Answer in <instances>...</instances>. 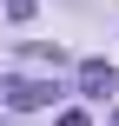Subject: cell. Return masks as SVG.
I'll use <instances>...</instances> for the list:
<instances>
[{
  "label": "cell",
  "mask_w": 119,
  "mask_h": 126,
  "mask_svg": "<svg viewBox=\"0 0 119 126\" xmlns=\"http://www.w3.org/2000/svg\"><path fill=\"white\" fill-rule=\"evenodd\" d=\"M0 93H7V106L33 113V106H53V93H60V86H53V80H26V73H13V80H7Z\"/></svg>",
  "instance_id": "obj_1"
},
{
  "label": "cell",
  "mask_w": 119,
  "mask_h": 126,
  "mask_svg": "<svg viewBox=\"0 0 119 126\" xmlns=\"http://www.w3.org/2000/svg\"><path fill=\"white\" fill-rule=\"evenodd\" d=\"M113 86H119V73L106 60H79V93H86V100H106Z\"/></svg>",
  "instance_id": "obj_2"
},
{
  "label": "cell",
  "mask_w": 119,
  "mask_h": 126,
  "mask_svg": "<svg viewBox=\"0 0 119 126\" xmlns=\"http://www.w3.org/2000/svg\"><path fill=\"white\" fill-rule=\"evenodd\" d=\"M40 13V0H7V20H33Z\"/></svg>",
  "instance_id": "obj_3"
},
{
  "label": "cell",
  "mask_w": 119,
  "mask_h": 126,
  "mask_svg": "<svg viewBox=\"0 0 119 126\" xmlns=\"http://www.w3.org/2000/svg\"><path fill=\"white\" fill-rule=\"evenodd\" d=\"M60 126H93V120H86L79 106H66V113H60Z\"/></svg>",
  "instance_id": "obj_4"
},
{
  "label": "cell",
  "mask_w": 119,
  "mask_h": 126,
  "mask_svg": "<svg viewBox=\"0 0 119 126\" xmlns=\"http://www.w3.org/2000/svg\"><path fill=\"white\" fill-rule=\"evenodd\" d=\"M113 126H119V113H113Z\"/></svg>",
  "instance_id": "obj_5"
}]
</instances>
